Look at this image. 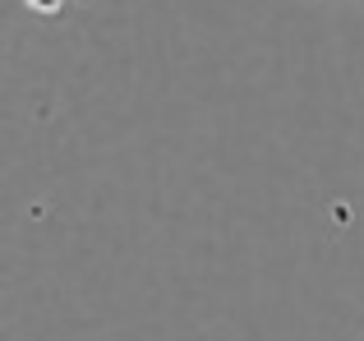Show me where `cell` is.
<instances>
[{"label": "cell", "instance_id": "cell-1", "mask_svg": "<svg viewBox=\"0 0 364 341\" xmlns=\"http://www.w3.org/2000/svg\"><path fill=\"white\" fill-rule=\"evenodd\" d=\"M28 5H33V9H42V14H55V9H60L65 0H28Z\"/></svg>", "mask_w": 364, "mask_h": 341}]
</instances>
